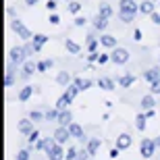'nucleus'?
Listing matches in <instances>:
<instances>
[{"instance_id": "nucleus-28", "label": "nucleus", "mask_w": 160, "mask_h": 160, "mask_svg": "<svg viewBox=\"0 0 160 160\" xmlns=\"http://www.w3.org/2000/svg\"><path fill=\"white\" fill-rule=\"evenodd\" d=\"M98 12L110 19V17H112V6L108 4V2H100V6H98Z\"/></svg>"}, {"instance_id": "nucleus-39", "label": "nucleus", "mask_w": 160, "mask_h": 160, "mask_svg": "<svg viewBox=\"0 0 160 160\" xmlns=\"http://www.w3.org/2000/svg\"><path fill=\"white\" fill-rule=\"evenodd\" d=\"M108 60H110V54H100L98 56V65H106Z\"/></svg>"}, {"instance_id": "nucleus-16", "label": "nucleus", "mask_w": 160, "mask_h": 160, "mask_svg": "<svg viewBox=\"0 0 160 160\" xmlns=\"http://www.w3.org/2000/svg\"><path fill=\"white\" fill-rule=\"evenodd\" d=\"M131 142H133V139H131L129 133H121V135L117 137V146H119L121 150H127L131 146Z\"/></svg>"}, {"instance_id": "nucleus-7", "label": "nucleus", "mask_w": 160, "mask_h": 160, "mask_svg": "<svg viewBox=\"0 0 160 160\" xmlns=\"http://www.w3.org/2000/svg\"><path fill=\"white\" fill-rule=\"evenodd\" d=\"M36 71H38V62H33V60H25L23 62V71H21V77L27 79V77H31Z\"/></svg>"}, {"instance_id": "nucleus-46", "label": "nucleus", "mask_w": 160, "mask_h": 160, "mask_svg": "<svg viewBox=\"0 0 160 160\" xmlns=\"http://www.w3.org/2000/svg\"><path fill=\"white\" fill-rule=\"evenodd\" d=\"M98 56H100V54L92 52V54H89V56H88V60H89V62H98Z\"/></svg>"}, {"instance_id": "nucleus-21", "label": "nucleus", "mask_w": 160, "mask_h": 160, "mask_svg": "<svg viewBox=\"0 0 160 160\" xmlns=\"http://www.w3.org/2000/svg\"><path fill=\"white\" fill-rule=\"evenodd\" d=\"M135 11H119V19L123 21V23H133L135 21Z\"/></svg>"}, {"instance_id": "nucleus-31", "label": "nucleus", "mask_w": 160, "mask_h": 160, "mask_svg": "<svg viewBox=\"0 0 160 160\" xmlns=\"http://www.w3.org/2000/svg\"><path fill=\"white\" fill-rule=\"evenodd\" d=\"M77 154H79V150H77V148H67L65 158H67V160H77Z\"/></svg>"}, {"instance_id": "nucleus-48", "label": "nucleus", "mask_w": 160, "mask_h": 160, "mask_svg": "<svg viewBox=\"0 0 160 160\" xmlns=\"http://www.w3.org/2000/svg\"><path fill=\"white\" fill-rule=\"evenodd\" d=\"M6 15H8V17H12V19H15V8H12V6H8V8H6Z\"/></svg>"}, {"instance_id": "nucleus-12", "label": "nucleus", "mask_w": 160, "mask_h": 160, "mask_svg": "<svg viewBox=\"0 0 160 160\" xmlns=\"http://www.w3.org/2000/svg\"><path fill=\"white\" fill-rule=\"evenodd\" d=\"M94 27L98 31H104L108 27V17H104V15H100V12H98V15L94 17Z\"/></svg>"}, {"instance_id": "nucleus-11", "label": "nucleus", "mask_w": 160, "mask_h": 160, "mask_svg": "<svg viewBox=\"0 0 160 160\" xmlns=\"http://www.w3.org/2000/svg\"><path fill=\"white\" fill-rule=\"evenodd\" d=\"M119 11H135V12H139V4H137L135 0H121Z\"/></svg>"}, {"instance_id": "nucleus-33", "label": "nucleus", "mask_w": 160, "mask_h": 160, "mask_svg": "<svg viewBox=\"0 0 160 160\" xmlns=\"http://www.w3.org/2000/svg\"><path fill=\"white\" fill-rule=\"evenodd\" d=\"M38 139H40V131L33 129V131L29 133V135H27V142H29V146H33V143H36Z\"/></svg>"}, {"instance_id": "nucleus-40", "label": "nucleus", "mask_w": 160, "mask_h": 160, "mask_svg": "<svg viewBox=\"0 0 160 160\" xmlns=\"http://www.w3.org/2000/svg\"><path fill=\"white\" fill-rule=\"evenodd\" d=\"M85 23H88V19H85V17H75V27H83Z\"/></svg>"}, {"instance_id": "nucleus-38", "label": "nucleus", "mask_w": 160, "mask_h": 160, "mask_svg": "<svg viewBox=\"0 0 160 160\" xmlns=\"http://www.w3.org/2000/svg\"><path fill=\"white\" fill-rule=\"evenodd\" d=\"M17 160H31L29 158V150H21L17 154Z\"/></svg>"}, {"instance_id": "nucleus-13", "label": "nucleus", "mask_w": 160, "mask_h": 160, "mask_svg": "<svg viewBox=\"0 0 160 160\" xmlns=\"http://www.w3.org/2000/svg\"><path fill=\"white\" fill-rule=\"evenodd\" d=\"M143 79L146 81H156V79H160V67H152V69H148V71H143Z\"/></svg>"}, {"instance_id": "nucleus-44", "label": "nucleus", "mask_w": 160, "mask_h": 160, "mask_svg": "<svg viewBox=\"0 0 160 160\" xmlns=\"http://www.w3.org/2000/svg\"><path fill=\"white\" fill-rule=\"evenodd\" d=\"M50 23H52V25H58L60 23V17L56 15V12H52V15H50Z\"/></svg>"}, {"instance_id": "nucleus-41", "label": "nucleus", "mask_w": 160, "mask_h": 160, "mask_svg": "<svg viewBox=\"0 0 160 160\" xmlns=\"http://www.w3.org/2000/svg\"><path fill=\"white\" fill-rule=\"evenodd\" d=\"M150 21H152V23H154V25H160V15H158V12H152V15H150Z\"/></svg>"}, {"instance_id": "nucleus-45", "label": "nucleus", "mask_w": 160, "mask_h": 160, "mask_svg": "<svg viewBox=\"0 0 160 160\" xmlns=\"http://www.w3.org/2000/svg\"><path fill=\"white\" fill-rule=\"evenodd\" d=\"M119 152H121V148H119V146H117V148H112V150H110V154H108V156H110V158H119Z\"/></svg>"}, {"instance_id": "nucleus-49", "label": "nucleus", "mask_w": 160, "mask_h": 160, "mask_svg": "<svg viewBox=\"0 0 160 160\" xmlns=\"http://www.w3.org/2000/svg\"><path fill=\"white\" fill-rule=\"evenodd\" d=\"M154 108H150V110H146V117H148V119H152V117H154Z\"/></svg>"}, {"instance_id": "nucleus-25", "label": "nucleus", "mask_w": 160, "mask_h": 160, "mask_svg": "<svg viewBox=\"0 0 160 160\" xmlns=\"http://www.w3.org/2000/svg\"><path fill=\"white\" fill-rule=\"evenodd\" d=\"M133 83H135V77H133L131 73H125L123 77L119 79V85H121V88H131Z\"/></svg>"}, {"instance_id": "nucleus-51", "label": "nucleus", "mask_w": 160, "mask_h": 160, "mask_svg": "<svg viewBox=\"0 0 160 160\" xmlns=\"http://www.w3.org/2000/svg\"><path fill=\"white\" fill-rule=\"evenodd\" d=\"M67 2H71V0H67Z\"/></svg>"}, {"instance_id": "nucleus-17", "label": "nucleus", "mask_w": 160, "mask_h": 160, "mask_svg": "<svg viewBox=\"0 0 160 160\" xmlns=\"http://www.w3.org/2000/svg\"><path fill=\"white\" fill-rule=\"evenodd\" d=\"M69 131H71V135L75 137V139H85V135H83V127L81 125H77V123H71L69 125Z\"/></svg>"}, {"instance_id": "nucleus-3", "label": "nucleus", "mask_w": 160, "mask_h": 160, "mask_svg": "<svg viewBox=\"0 0 160 160\" xmlns=\"http://www.w3.org/2000/svg\"><path fill=\"white\" fill-rule=\"evenodd\" d=\"M8 60H12L15 65H23L27 60V52H25V46H12L8 50Z\"/></svg>"}, {"instance_id": "nucleus-50", "label": "nucleus", "mask_w": 160, "mask_h": 160, "mask_svg": "<svg viewBox=\"0 0 160 160\" xmlns=\"http://www.w3.org/2000/svg\"><path fill=\"white\" fill-rule=\"evenodd\" d=\"M25 4H27V6H36L38 0H25Z\"/></svg>"}, {"instance_id": "nucleus-27", "label": "nucleus", "mask_w": 160, "mask_h": 160, "mask_svg": "<svg viewBox=\"0 0 160 160\" xmlns=\"http://www.w3.org/2000/svg\"><path fill=\"white\" fill-rule=\"evenodd\" d=\"M65 48H67L71 54H79V52H81V46H79V44H75L73 40H69V38L65 40Z\"/></svg>"}, {"instance_id": "nucleus-5", "label": "nucleus", "mask_w": 160, "mask_h": 160, "mask_svg": "<svg viewBox=\"0 0 160 160\" xmlns=\"http://www.w3.org/2000/svg\"><path fill=\"white\" fill-rule=\"evenodd\" d=\"M71 131H69V125H58L56 127V131H54V139L58 143H67L69 139H71Z\"/></svg>"}, {"instance_id": "nucleus-10", "label": "nucleus", "mask_w": 160, "mask_h": 160, "mask_svg": "<svg viewBox=\"0 0 160 160\" xmlns=\"http://www.w3.org/2000/svg\"><path fill=\"white\" fill-rule=\"evenodd\" d=\"M56 123H58V125H71V123H73V112L69 110V108L60 110V114H58V119H56Z\"/></svg>"}, {"instance_id": "nucleus-2", "label": "nucleus", "mask_w": 160, "mask_h": 160, "mask_svg": "<svg viewBox=\"0 0 160 160\" xmlns=\"http://www.w3.org/2000/svg\"><path fill=\"white\" fill-rule=\"evenodd\" d=\"M11 27H12V31H15V33H17V36L21 38V40H25V42L33 40V33H31V31L27 29V27H25V25L21 23V21H19L17 17H15V19L11 21Z\"/></svg>"}, {"instance_id": "nucleus-14", "label": "nucleus", "mask_w": 160, "mask_h": 160, "mask_svg": "<svg viewBox=\"0 0 160 160\" xmlns=\"http://www.w3.org/2000/svg\"><path fill=\"white\" fill-rule=\"evenodd\" d=\"M56 83H58V85H62V88H67L69 83H73L71 73H69V71H60L58 75H56Z\"/></svg>"}, {"instance_id": "nucleus-43", "label": "nucleus", "mask_w": 160, "mask_h": 160, "mask_svg": "<svg viewBox=\"0 0 160 160\" xmlns=\"http://www.w3.org/2000/svg\"><path fill=\"white\" fill-rule=\"evenodd\" d=\"M56 6H58V4H56V0H48V2H46V8H48V11H56Z\"/></svg>"}, {"instance_id": "nucleus-9", "label": "nucleus", "mask_w": 160, "mask_h": 160, "mask_svg": "<svg viewBox=\"0 0 160 160\" xmlns=\"http://www.w3.org/2000/svg\"><path fill=\"white\" fill-rule=\"evenodd\" d=\"M75 100V98H73L71 94H69V92H65V94L60 96L58 100H56V108H58V110H65L67 106H69V104H71V102Z\"/></svg>"}, {"instance_id": "nucleus-18", "label": "nucleus", "mask_w": 160, "mask_h": 160, "mask_svg": "<svg viewBox=\"0 0 160 160\" xmlns=\"http://www.w3.org/2000/svg\"><path fill=\"white\" fill-rule=\"evenodd\" d=\"M100 146H102L100 137H92V139L88 142V146H85V148L89 150V154H92V156H96V154H98V150H100Z\"/></svg>"}, {"instance_id": "nucleus-47", "label": "nucleus", "mask_w": 160, "mask_h": 160, "mask_svg": "<svg viewBox=\"0 0 160 160\" xmlns=\"http://www.w3.org/2000/svg\"><path fill=\"white\" fill-rule=\"evenodd\" d=\"M133 40H137V42L142 40V29H135V31H133Z\"/></svg>"}, {"instance_id": "nucleus-42", "label": "nucleus", "mask_w": 160, "mask_h": 160, "mask_svg": "<svg viewBox=\"0 0 160 160\" xmlns=\"http://www.w3.org/2000/svg\"><path fill=\"white\" fill-rule=\"evenodd\" d=\"M25 52H27V56H31V54L36 52V46H33V42H31V44H25Z\"/></svg>"}, {"instance_id": "nucleus-26", "label": "nucleus", "mask_w": 160, "mask_h": 160, "mask_svg": "<svg viewBox=\"0 0 160 160\" xmlns=\"http://www.w3.org/2000/svg\"><path fill=\"white\" fill-rule=\"evenodd\" d=\"M146 125H148V117H146V112L137 114V117H135V129L137 131H143V129H146Z\"/></svg>"}, {"instance_id": "nucleus-15", "label": "nucleus", "mask_w": 160, "mask_h": 160, "mask_svg": "<svg viewBox=\"0 0 160 160\" xmlns=\"http://www.w3.org/2000/svg\"><path fill=\"white\" fill-rule=\"evenodd\" d=\"M154 8H156V4L154 2H152V0H143V2H139V12H142V15H152V12H154Z\"/></svg>"}, {"instance_id": "nucleus-6", "label": "nucleus", "mask_w": 160, "mask_h": 160, "mask_svg": "<svg viewBox=\"0 0 160 160\" xmlns=\"http://www.w3.org/2000/svg\"><path fill=\"white\" fill-rule=\"evenodd\" d=\"M17 131H19V133H23V135H29L31 131H33V121H31V119H21L17 123Z\"/></svg>"}, {"instance_id": "nucleus-34", "label": "nucleus", "mask_w": 160, "mask_h": 160, "mask_svg": "<svg viewBox=\"0 0 160 160\" xmlns=\"http://www.w3.org/2000/svg\"><path fill=\"white\" fill-rule=\"evenodd\" d=\"M150 92L154 96H160V79H156V81L150 83Z\"/></svg>"}, {"instance_id": "nucleus-8", "label": "nucleus", "mask_w": 160, "mask_h": 160, "mask_svg": "<svg viewBox=\"0 0 160 160\" xmlns=\"http://www.w3.org/2000/svg\"><path fill=\"white\" fill-rule=\"evenodd\" d=\"M6 77H4V85L6 88H11L12 83H15V62L12 60H8V65H6Z\"/></svg>"}, {"instance_id": "nucleus-30", "label": "nucleus", "mask_w": 160, "mask_h": 160, "mask_svg": "<svg viewBox=\"0 0 160 160\" xmlns=\"http://www.w3.org/2000/svg\"><path fill=\"white\" fill-rule=\"evenodd\" d=\"M54 67V60H40L38 62V73H46L48 69H52Z\"/></svg>"}, {"instance_id": "nucleus-32", "label": "nucleus", "mask_w": 160, "mask_h": 160, "mask_svg": "<svg viewBox=\"0 0 160 160\" xmlns=\"http://www.w3.org/2000/svg\"><path fill=\"white\" fill-rule=\"evenodd\" d=\"M79 11H81V2H77V0H71V2H69V12L77 15Z\"/></svg>"}, {"instance_id": "nucleus-19", "label": "nucleus", "mask_w": 160, "mask_h": 160, "mask_svg": "<svg viewBox=\"0 0 160 160\" xmlns=\"http://www.w3.org/2000/svg\"><path fill=\"white\" fill-rule=\"evenodd\" d=\"M100 44L104 48H117V38L110 33H104V36H100Z\"/></svg>"}, {"instance_id": "nucleus-4", "label": "nucleus", "mask_w": 160, "mask_h": 160, "mask_svg": "<svg viewBox=\"0 0 160 160\" xmlns=\"http://www.w3.org/2000/svg\"><path fill=\"white\" fill-rule=\"evenodd\" d=\"M110 60H112L114 65H125V62L129 60V50H127V48H112Z\"/></svg>"}, {"instance_id": "nucleus-36", "label": "nucleus", "mask_w": 160, "mask_h": 160, "mask_svg": "<svg viewBox=\"0 0 160 160\" xmlns=\"http://www.w3.org/2000/svg\"><path fill=\"white\" fill-rule=\"evenodd\" d=\"M58 114H60L58 108H54V110H48V112H46V121H56V119H58Z\"/></svg>"}, {"instance_id": "nucleus-29", "label": "nucleus", "mask_w": 160, "mask_h": 160, "mask_svg": "<svg viewBox=\"0 0 160 160\" xmlns=\"http://www.w3.org/2000/svg\"><path fill=\"white\" fill-rule=\"evenodd\" d=\"M73 81H75V83L79 85V89H81V92H85V89H89V88H92V79H81V77H75Z\"/></svg>"}, {"instance_id": "nucleus-35", "label": "nucleus", "mask_w": 160, "mask_h": 160, "mask_svg": "<svg viewBox=\"0 0 160 160\" xmlns=\"http://www.w3.org/2000/svg\"><path fill=\"white\" fill-rule=\"evenodd\" d=\"M29 119L33 121V123H36V121H42V119H46V114H42L40 110H31V112H29Z\"/></svg>"}, {"instance_id": "nucleus-37", "label": "nucleus", "mask_w": 160, "mask_h": 160, "mask_svg": "<svg viewBox=\"0 0 160 160\" xmlns=\"http://www.w3.org/2000/svg\"><path fill=\"white\" fill-rule=\"evenodd\" d=\"M89 156H92V154H89V150H88V148H83V150H79V154H77V160H88Z\"/></svg>"}, {"instance_id": "nucleus-1", "label": "nucleus", "mask_w": 160, "mask_h": 160, "mask_svg": "<svg viewBox=\"0 0 160 160\" xmlns=\"http://www.w3.org/2000/svg\"><path fill=\"white\" fill-rule=\"evenodd\" d=\"M156 148H158V146H156V139H152V137H143L142 143H139V154H142L146 160H150L152 156H154Z\"/></svg>"}, {"instance_id": "nucleus-22", "label": "nucleus", "mask_w": 160, "mask_h": 160, "mask_svg": "<svg viewBox=\"0 0 160 160\" xmlns=\"http://www.w3.org/2000/svg\"><path fill=\"white\" fill-rule=\"evenodd\" d=\"M98 85H100L102 89H106V92H112V89L117 88V85H114V81L110 77H100V79H98Z\"/></svg>"}, {"instance_id": "nucleus-24", "label": "nucleus", "mask_w": 160, "mask_h": 160, "mask_svg": "<svg viewBox=\"0 0 160 160\" xmlns=\"http://www.w3.org/2000/svg\"><path fill=\"white\" fill-rule=\"evenodd\" d=\"M33 94V85H25L21 92H19V102H27Z\"/></svg>"}, {"instance_id": "nucleus-23", "label": "nucleus", "mask_w": 160, "mask_h": 160, "mask_svg": "<svg viewBox=\"0 0 160 160\" xmlns=\"http://www.w3.org/2000/svg\"><path fill=\"white\" fill-rule=\"evenodd\" d=\"M154 104H156V100H154V94H152V92H150L148 96H143V98H142V108H143V110L154 108Z\"/></svg>"}, {"instance_id": "nucleus-20", "label": "nucleus", "mask_w": 160, "mask_h": 160, "mask_svg": "<svg viewBox=\"0 0 160 160\" xmlns=\"http://www.w3.org/2000/svg\"><path fill=\"white\" fill-rule=\"evenodd\" d=\"M50 40V38L48 36H44V33H36V36H33V46H36V52H42V46H44V44H46V42Z\"/></svg>"}]
</instances>
